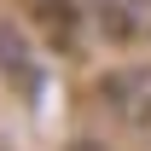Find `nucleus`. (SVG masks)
Returning a JSON list of instances; mask_svg holds the SVG:
<instances>
[{
  "instance_id": "f257e3e1",
  "label": "nucleus",
  "mask_w": 151,
  "mask_h": 151,
  "mask_svg": "<svg viewBox=\"0 0 151 151\" xmlns=\"http://www.w3.org/2000/svg\"><path fill=\"white\" fill-rule=\"evenodd\" d=\"M99 93H105V105H111L122 122L151 128V64H122V70H111L99 81Z\"/></svg>"
},
{
  "instance_id": "f03ea898",
  "label": "nucleus",
  "mask_w": 151,
  "mask_h": 151,
  "mask_svg": "<svg viewBox=\"0 0 151 151\" xmlns=\"http://www.w3.org/2000/svg\"><path fill=\"white\" fill-rule=\"evenodd\" d=\"M111 6H116V0H111Z\"/></svg>"
}]
</instances>
